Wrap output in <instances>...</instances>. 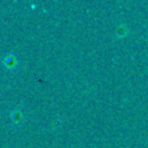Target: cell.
<instances>
[{
  "instance_id": "6da1fadb",
  "label": "cell",
  "mask_w": 148,
  "mask_h": 148,
  "mask_svg": "<svg viewBox=\"0 0 148 148\" xmlns=\"http://www.w3.org/2000/svg\"><path fill=\"white\" fill-rule=\"evenodd\" d=\"M14 62H16V60L13 59V56H8V59L4 60V64L5 65H14Z\"/></svg>"
}]
</instances>
